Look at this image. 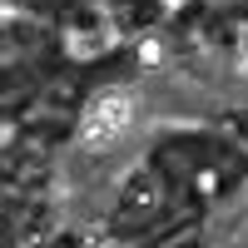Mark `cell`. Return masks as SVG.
<instances>
[{
  "label": "cell",
  "instance_id": "cell-1",
  "mask_svg": "<svg viewBox=\"0 0 248 248\" xmlns=\"http://www.w3.org/2000/svg\"><path fill=\"white\" fill-rule=\"evenodd\" d=\"M124 124H129V99H119V94H105L99 105L90 109V119H85V134H90V144H105V139H114Z\"/></svg>",
  "mask_w": 248,
  "mask_h": 248
}]
</instances>
